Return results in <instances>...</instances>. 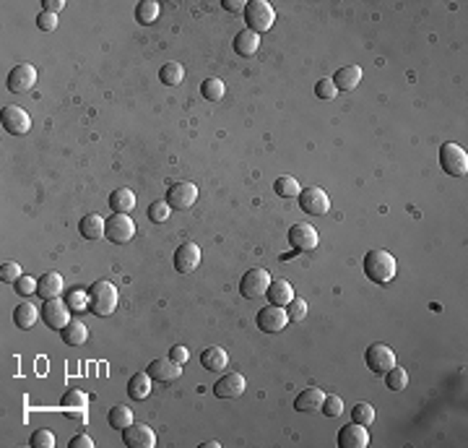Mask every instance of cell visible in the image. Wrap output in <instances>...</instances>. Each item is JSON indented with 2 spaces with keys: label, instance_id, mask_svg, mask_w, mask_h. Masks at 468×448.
<instances>
[{
  "label": "cell",
  "instance_id": "36",
  "mask_svg": "<svg viewBox=\"0 0 468 448\" xmlns=\"http://www.w3.org/2000/svg\"><path fill=\"white\" fill-rule=\"evenodd\" d=\"M224 92H226V86H224L221 79H206L200 84V94H203V99H208V102L224 99Z\"/></svg>",
  "mask_w": 468,
  "mask_h": 448
},
{
  "label": "cell",
  "instance_id": "23",
  "mask_svg": "<svg viewBox=\"0 0 468 448\" xmlns=\"http://www.w3.org/2000/svg\"><path fill=\"white\" fill-rule=\"evenodd\" d=\"M268 303L271 305H278V308H286V305L294 300V287L286 282V279H276L271 282V287H268Z\"/></svg>",
  "mask_w": 468,
  "mask_h": 448
},
{
  "label": "cell",
  "instance_id": "22",
  "mask_svg": "<svg viewBox=\"0 0 468 448\" xmlns=\"http://www.w3.org/2000/svg\"><path fill=\"white\" fill-rule=\"evenodd\" d=\"M359 81H362V68L346 66V68H338L336 71V76H333V86H336L338 92H351V89H356V86H359Z\"/></svg>",
  "mask_w": 468,
  "mask_h": 448
},
{
  "label": "cell",
  "instance_id": "14",
  "mask_svg": "<svg viewBox=\"0 0 468 448\" xmlns=\"http://www.w3.org/2000/svg\"><path fill=\"white\" fill-rule=\"evenodd\" d=\"M5 84H8V89L13 94H24L37 84V71H34V66H29V63H18V66H13L8 71Z\"/></svg>",
  "mask_w": 468,
  "mask_h": 448
},
{
  "label": "cell",
  "instance_id": "7",
  "mask_svg": "<svg viewBox=\"0 0 468 448\" xmlns=\"http://www.w3.org/2000/svg\"><path fill=\"white\" fill-rule=\"evenodd\" d=\"M297 198H299V209L304 211V214H310V216H323L330 209V198L325 196L323 188H315V185L302 188Z\"/></svg>",
  "mask_w": 468,
  "mask_h": 448
},
{
  "label": "cell",
  "instance_id": "20",
  "mask_svg": "<svg viewBox=\"0 0 468 448\" xmlns=\"http://www.w3.org/2000/svg\"><path fill=\"white\" fill-rule=\"evenodd\" d=\"M60 407L65 409V414L70 420H83L86 417V409H89V396L83 394V391H78V388H70L60 399Z\"/></svg>",
  "mask_w": 468,
  "mask_h": 448
},
{
  "label": "cell",
  "instance_id": "44",
  "mask_svg": "<svg viewBox=\"0 0 468 448\" xmlns=\"http://www.w3.org/2000/svg\"><path fill=\"white\" fill-rule=\"evenodd\" d=\"M315 94H317V99H336L338 97V89L333 86V79H320L315 84Z\"/></svg>",
  "mask_w": 468,
  "mask_h": 448
},
{
  "label": "cell",
  "instance_id": "42",
  "mask_svg": "<svg viewBox=\"0 0 468 448\" xmlns=\"http://www.w3.org/2000/svg\"><path fill=\"white\" fill-rule=\"evenodd\" d=\"M29 446L31 448H52L55 446V435H52V430H37V433H31V438H29Z\"/></svg>",
  "mask_w": 468,
  "mask_h": 448
},
{
  "label": "cell",
  "instance_id": "46",
  "mask_svg": "<svg viewBox=\"0 0 468 448\" xmlns=\"http://www.w3.org/2000/svg\"><path fill=\"white\" fill-rule=\"evenodd\" d=\"M13 290H16V295H21V297H29V295L37 292V282L29 277V274H26V277L21 274V277L16 279V287H13Z\"/></svg>",
  "mask_w": 468,
  "mask_h": 448
},
{
  "label": "cell",
  "instance_id": "17",
  "mask_svg": "<svg viewBox=\"0 0 468 448\" xmlns=\"http://www.w3.org/2000/svg\"><path fill=\"white\" fill-rule=\"evenodd\" d=\"M245 375L226 373V375H221L219 381L213 383V396H219V399H237V396L245 394Z\"/></svg>",
  "mask_w": 468,
  "mask_h": 448
},
{
  "label": "cell",
  "instance_id": "47",
  "mask_svg": "<svg viewBox=\"0 0 468 448\" xmlns=\"http://www.w3.org/2000/svg\"><path fill=\"white\" fill-rule=\"evenodd\" d=\"M37 27L42 29V32H52V29L57 27V16L42 11V14L37 16Z\"/></svg>",
  "mask_w": 468,
  "mask_h": 448
},
{
  "label": "cell",
  "instance_id": "38",
  "mask_svg": "<svg viewBox=\"0 0 468 448\" xmlns=\"http://www.w3.org/2000/svg\"><path fill=\"white\" fill-rule=\"evenodd\" d=\"M65 303H68V308H70L73 313H83V310H89V292L76 287V290L68 292Z\"/></svg>",
  "mask_w": 468,
  "mask_h": 448
},
{
  "label": "cell",
  "instance_id": "12",
  "mask_svg": "<svg viewBox=\"0 0 468 448\" xmlns=\"http://www.w3.org/2000/svg\"><path fill=\"white\" fill-rule=\"evenodd\" d=\"M0 120H3V128L11 133V136H24L29 128H31V118L24 107L18 105H5L3 112H0Z\"/></svg>",
  "mask_w": 468,
  "mask_h": 448
},
{
  "label": "cell",
  "instance_id": "43",
  "mask_svg": "<svg viewBox=\"0 0 468 448\" xmlns=\"http://www.w3.org/2000/svg\"><path fill=\"white\" fill-rule=\"evenodd\" d=\"M286 316H289V321H294V323H297V321H302V318L307 316V303H304L302 297H297V295H294V300L286 305Z\"/></svg>",
  "mask_w": 468,
  "mask_h": 448
},
{
  "label": "cell",
  "instance_id": "41",
  "mask_svg": "<svg viewBox=\"0 0 468 448\" xmlns=\"http://www.w3.org/2000/svg\"><path fill=\"white\" fill-rule=\"evenodd\" d=\"M320 412H323L325 417H338V414L343 412V401H341V396H338V394H325Z\"/></svg>",
  "mask_w": 468,
  "mask_h": 448
},
{
  "label": "cell",
  "instance_id": "29",
  "mask_svg": "<svg viewBox=\"0 0 468 448\" xmlns=\"http://www.w3.org/2000/svg\"><path fill=\"white\" fill-rule=\"evenodd\" d=\"M104 224H107V219H102L99 214H86L78 224V229L86 240H99L104 238Z\"/></svg>",
  "mask_w": 468,
  "mask_h": 448
},
{
  "label": "cell",
  "instance_id": "4",
  "mask_svg": "<svg viewBox=\"0 0 468 448\" xmlns=\"http://www.w3.org/2000/svg\"><path fill=\"white\" fill-rule=\"evenodd\" d=\"M271 282H273L271 274H268L265 269L255 266V269L245 271V277L239 279V292H242L245 300H258V297H263V295L268 292Z\"/></svg>",
  "mask_w": 468,
  "mask_h": 448
},
{
  "label": "cell",
  "instance_id": "6",
  "mask_svg": "<svg viewBox=\"0 0 468 448\" xmlns=\"http://www.w3.org/2000/svg\"><path fill=\"white\" fill-rule=\"evenodd\" d=\"M135 235V222L130 219V214H112L104 224V238L115 245H125Z\"/></svg>",
  "mask_w": 468,
  "mask_h": 448
},
{
  "label": "cell",
  "instance_id": "52",
  "mask_svg": "<svg viewBox=\"0 0 468 448\" xmlns=\"http://www.w3.org/2000/svg\"><path fill=\"white\" fill-rule=\"evenodd\" d=\"M203 446H206V448H219V443H216V440H206Z\"/></svg>",
  "mask_w": 468,
  "mask_h": 448
},
{
  "label": "cell",
  "instance_id": "27",
  "mask_svg": "<svg viewBox=\"0 0 468 448\" xmlns=\"http://www.w3.org/2000/svg\"><path fill=\"white\" fill-rule=\"evenodd\" d=\"M109 209L115 214H130L135 209V193L130 188H117L109 193Z\"/></svg>",
  "mask_w": 468,
  "mask_h": 448
},
{
  "label": "cell",
  "instance_id": "32",
  "mask_svg": "<svg viewBox=\"0 0 468 448\" xmlns=\"http://www.w3.org/2000/svg\"><path fill=\"white\" fill-rule=\"evenodd\" d=\"M182 79H185V68L177 60H169V63L159 68V81L164 86H177V84H182Z\"/></svg>",
  "mask_w": 468,
  "mask_h": 448
},
{
  "label": "cell",
  "instance_id": "9",
  "mask_svg": "<svg viewBox=\"0 0 468 448\" xmlns=\"http://www.w3.org/2000/svg\"><path fill=\"white\" fill-rule=\"evenodd\" d=\"M255 323H258V329L265 331V334H278V331H284L286 323H289L286 308H278V305L268 303L265 308H260V310H258Z\"/></svg>",
  "mask_w": 468,
  "mask_h": 448
},
{
  "label": "cell",
  "instance_id": "21",
  "mask_svg": "<svg viewBox=\"0 0 468 448\" xmlns=\"http://www.w3.org/2000/svg\"><path fill=\"white\" fill-rule=\"evenodd\" d=\"M63 292V277L57 271H47L37 279V295L42 300H52V297H60Z\"/></svg>",
  "mask_w": 468,
  "mask_h": 448
},
{
  "label": "cell",
  "instance_id": "26",
  "mask_svg": "<svg viewBox=\"0 0 468 448\" xmlns=\"http://www.w3.org/2000/svg\"><path fill=\"white\" fill-rule=\"evenodd\" d=\"M226 362H229V355H226V349H221V347H206L203 352H200V365L211 373H219V370L226 368Z\"/></svg>",
  "mask_w": 468,
  "mask_h": 448
},
{
  "label": "cell",
  "instance_id": "49",
  "mask_svg": "<svg viewBox=\"0 0 468 448\" xmlns=\"http://www.w3.org/2000/svg\"><path fill=\"white\" fill-rule=\"evenodd\" d=\"M68 446H70V448H91V446H94V440H91L86 433H81V435H73Z\"/></svg>",
  "mask_w": 468,
  "mask_h": 448
},
{
  "label": "cell",
  "instance_id": "37",
  "mask_svg": "<svg viewBox=\"0 0 468 448\" xmlns=\"http://www.w3.org/2000/svg\"><path fill=\"white\" fill-rule=\"evenodd\" d=\"M385 386H388L390 391H403L406 386H408V373L398 365H393V368L385 373Z\"/></svg>",
  "mask_w": 468,
  "mask_h": 448
},
{
  "label": "cell",
  "instance_id": "51",
  "mask_svg": "<svg viewBox=\"0 0 468 448\" xmlns=\"http://www.w3.org/2000/svg\"><path fill=\"white\" fill-rule=\"evenodd\" d=\"M63 0H42V11H47V14H57V11H63Z\"/></svg>",
  "mask_w": 468,
  "mask_h": 448
},
{
  "label": "cell",
  "instance_id": "31",
  "mask_svg": "<svg viewBox=\"0 0 468 448\" xmlns=\"http://www.w3.org/2000/svg\"><path fill=\"white\" fill-rule=\"evenodd\" d=\"M128 394H130V399L143 401L146 396L151 394V375H148V373H135L128 383Z\"/></svg>",
  "mask_w": 468,
  "mask_h": 448
},
{
  "label": "cell",
  "instance_id": "3",
  "mask_svg": "<svg viewBox=\"0 0 468 448\" xmlns=\"http://www.w3.org/2000/svg\"><path fill=\"white\" fill-rule=\"evenodd\" d=\"M245 21L250 32L263 34V32H268L273 27L276 11H273L271 3H265V0H250L245 5Z\"/></svg>",
  "mask_w": 468,
  "mask_h": 448
},
{
  "label": "cell",
  "instance_id": "48",
  "mask_svg": "<svg viewBox=\"0 0 468 448\" xmlns=\"http://www.w3.org/2000/svg\"><path fill=\"white\" fill-rule=\"evenodd\" d=\"M169 357H172L174 362H180V365H185V362L190 360V352H187V347H182V344H177V347H172V349H169Z\"/></svg>",
  "mask_w": 468,
  "mask_h": 448
},
{
  "label": "cell",
  "instance_id": "39",
  "mask_svg": "<svg viewBox=\"0 0 468 448\" xmlns=\"http://www.w3.org/2000/svg\"><path fill=\"white\" fill-rule=\"evenodd\" d=\"M351 420L364 425V427L372 425V422H375V409H372V404H367V401L354 404V409H351Z\"/></svg>",
  "mask_w": 468,
  "mask_h": 448
},
{
  "label": "cell",
  "instance_id": "34",
  "mask_svg": "<svg viewBox=\"0 0 468 448\" xmlns=\"http://www.w3.org/2000/svg\"><path fill=\"white\" fill-rule=\"evenodd\" d=\"M273 190H276V196H281V198H297L299 190H302V185L297 183V177H291V175H281V177H276Z\"/></svg>",
  "mask_w": 468,
  "mask_h": 448
},
{
  "label": "cell",
  "instance_id": "13",
  "mask_svg": "<svg viewBox=\"0 0 468 448\" xmlns=\"http://www.w3.org/2000/svg\"><path fill=\"white\" fill-rule=\"evenodd\" d=\"M164 201L177 211L190 209L195 201H198V188H195V183H185V180L182 183H172Z\"/></svg>",
  "mask_w": 468,
  "mask_h": 448
},
{
  "label": "cell",
  "instance_id": "50",
  "mask_svg": "<svg viewBox=\"0 0 468 448\" xmlns=\"http://www.w3.org/2000/svg\"><path fill=\"white\" fill-rule=\"evenodd\" d=\"M221 5H224V11H229V14H239V11L245 14L247 3H242V0H224Z\"/></svg>",
  "mask_w": 468,
  "mask_h": 448
},
{
  "label": "cell",
  "instance_id": "28",
  "mask_svg": "<svg viewBox=\"0 0 468 448\" xmlns=\"http://www.w3.org/2000/svg\"><path fill=\"white\" fill-rule=\"evenodd\" d=\"M42 316L37 310V305H31L29 300L21 303L18 308H13V323H16V329H31L34 323H37V318Z\"/></svg>",
  "mask_w": 468,
  "mask_h": 448
},
{
  "label": "cell",
  "instance_id": "33",
  "mask_svg": "<svg viewBox=\"0 0 468 448\" xmlns=\"http://www.w3.org/2000/svg\"><path fill=\"white\" fill-rule=\"evenodd\" d=\"M156 18H159V3L156 0H141L135 5V21L143 27H151Z\"/></svg>",
  "mask_w": 468,
  "mask_h": 448
},
{
  "label": "cell",
  "instance_id": "11",
  "mask_svg": "<svg viewBox=\"0 0 468 448\" xmlns=\"http://www.w3.org/2000/svg\"><path fill=\"white\" fill-rule=\"evenodd\" d=\"M317 242H320V235H317V229H315L312 224L297 222L291 229H289V245H291L294 251H299V253L315 251Z\"/></svg>",
  "mask_w": 468,
  "mask_h": 448
},
{
  "label": "cell",
  "instance_id": "1",
  "mask_svg": "<svg viewBox=\"0 0 468 448\" xmlns=\"http://www.w3.org/2000/svg\"><path fill=\"white\" fill-rule=\"evenodd\" d=\"M117 287L109 282V279H99L89 287V310L94 316L107 318L115 313L117 308Z\"/></svg>",
  "mask_w": 468,
  "mask_h": 448
},
{
  "label": "cell",
  "instance_id": "35",
  "mask_svg": "<svg viewBox=\"0 0 468 448\" xmlns=\"http://www.w3.org/2000/svg\"><path fill=\"white\" fill-rule=\"evenodd\" d=\"M128 425H133V409L125 404H115L109 409V427L115 430H125Z\"/></svg>",
  "mask_w": 468,
  "mask_h": 448
},
{
  "label": "cell",
  "instance_id": "8",
  "mask_svg": "<svg viewBox=\"0 0 468 448\" xmlns=\"http://www.w3.org/2000/svg\"><path fill=\"white\" fill-rule=\"evenodd\" d=\"M39 313H42V321H44V326H47V329L60 331L70 323V308H68V303L60 300V297L44 300V305H42V310H39Z\"/></svg>",
  "mask_w": 468,
  "mask_h": 448
},
{
  "label": "cell",
  "instance_id": "25",
  "mask_svg": "<svg viewBox=\"0 0 468 448\" xmlns=\"http://www.w3.org/2000/svg\"><path fill=\"white\" fill-rule=\"evenodd\" d=\"M323 399H325V394L320 391V388H304V391L297 396L294 409H297V412H307V414H312V412H320V407H323Z\"/></svg>",
  "mask_w": 468,
  "mask_h": 448
},
{
  "label": "cell",
  "instance_id": "2",
  "mask_svg": "<svg viewBox=\"0 0 468 448\" xmlns=\"http://www.w3.org/2000/svg\"><path fill=\"white\" fill-rule=\"evenodd\" d=\"M395 266H398L395 258L382 248H375L364 256V274L375 284H388L390 279L395 277Z\"/></svg>",
  "mask_w": 468,
  "mask_h": 448
},
{
  "label": "cell",
  "instance_id": "10",
  "mask_svg": "<svg viewBox=\"0 0 468 448\" xmlns=\"http://www.w3.org/2000/svg\"><path fill=\"white\" fill-rule=\"evenodd\" d=\"M364 362H367V368L372 370L375 375H385L393 365H395V355H393V349H390L388 344H372L369 349H367V355H364Z\"/></svg>",
  "mask_w": 468,
  "mask_h": 448
},
{
  "label": "cell",
  "instance_id": "18",
  "mask_svg": "<svg viewBox=\"0 0 468 448\" xmlns=\"http://www.w3.org/2000/svg\"><path fill=\"white\" fill-rule=\"evenodd\" d=\"M198 266H200V248L195 242H182L174 251V269L180 274H193Z\"/></svg>",
  "mask_w": 468,
  "mask_h": 448
},
{
  "label": "cell",
  "instance_id": "5",
  "mask_svg": "<svg viewBox=\"0 0 468 448\" xmlns=\"http://www.w3.org/2000/svg\"><path fill=\"white\" fill-rule=\"evenodd\" d=\"M440 167L450 177H463L468 172V154L466 149L458 144H442L440 146Z\"/></svg>",
  "mask_w": 468,
  "mask_h": 448
},
{
  "label": "cell",
  "instance_id": "15",
  "mask_svg": "<svg viewBox=\"0 0 468 448\" xmlns=\"http://www.w3.org/2000/svg\"><path fill=\"white\" fill-rule=\"evenodd\" d=\"M122 443L128 448H154L156 446V435L148 425L141 422H133L122 430Z\"/></svg>",
  "mask_w": 468,
  "mask_h": 448
},
{
  "label": "cell",
  "instance_id": "30",
  "mask_svg": "<svg viewBox=\"0 0 468 448\" xmlns=\"http://www.w3.org/2000/svg\"><path fill=\"white\" fill-rule=\"evenodd\" d=\"M60 336H63V342L68 347H81V344L86 342V336H89V329L81 321H70L65 329H60Z\"/></svg>",
  "mask_w": 468,
  "mask_h": 448
},
{
  "label": "cell",
  "instance_id": "45",
  "mask_svg": "<svg viewBox=\"0 0 468 448\" xmlns=\"http://www.w3.org/2000/svg\"><path fill=\"white\" fill-rule=\"evenodd\" d=\"M21 277V266L16 264V261H5L3 269H0V282H5V284H16V279Z\"/></svg>",
  "mask_w": 468,
  "mask_h": 448
},
{
  "label": "cell",
  "instance_id": "19",
  "mask_svg": "<svg viewBox=\"0 0 468 448\" xmlns=\"http://www.w3.org/2000/svg\"><path fill=\"white\" fill-rule=\"evenodd\" d=\"M367 443H369V433H367V427L359 425V422L343 425L338 430V446L341 448H367Z\"/></svg>",
  "mask_w": 468,
  "mask_h": 448
},
{
  "label": "cell",
  "instance_id": "16",
  "mask_svg": "<svg viewBox=\"0 0 468 448\" xmlns=\"http://www.w3.org/2000/svg\"><path fill=\"white\" fill-rule=\"evenodd\" d=\"M146 373L151 375V381L172 383L182 375V365L180 362H174L172 357H159V360H151V365L146 368Z\"/></svg>",
  "mask_w": 468,
  "mask_h": 448
},
{
  "label": "cell",
  "instance_id": "40",
  "mask_svg": "<svg viewBox=\"0 0 468 448\" xmlns=\"http://www.w3.org/2000/svg\"><path fill=\"white\" fill-rule=\"evenodd\" d=\"M169 214H172V206L167 201H156V203L148 206V219L154 224H164L169 219Z\"/></svg>",
  "mask_w": 468,
  "mask_h": 448
},
{
  "label": "cell",
  "instance_id": "24",
  "mask_svg": "<svg viewBox=\"0 0 468 448\" xmlns=\"http://www.w3.org/2000/svg\"><path fill=\"white\" fill-rule=\"evenodd\" d=\"M258 47H260V34L250 32V29L239 32L234 37V53L239 55V58H252V55L258 53Z\"/></svg>",
  "mask_w": 468,
  "mask_h": 448
}]
</instances>
